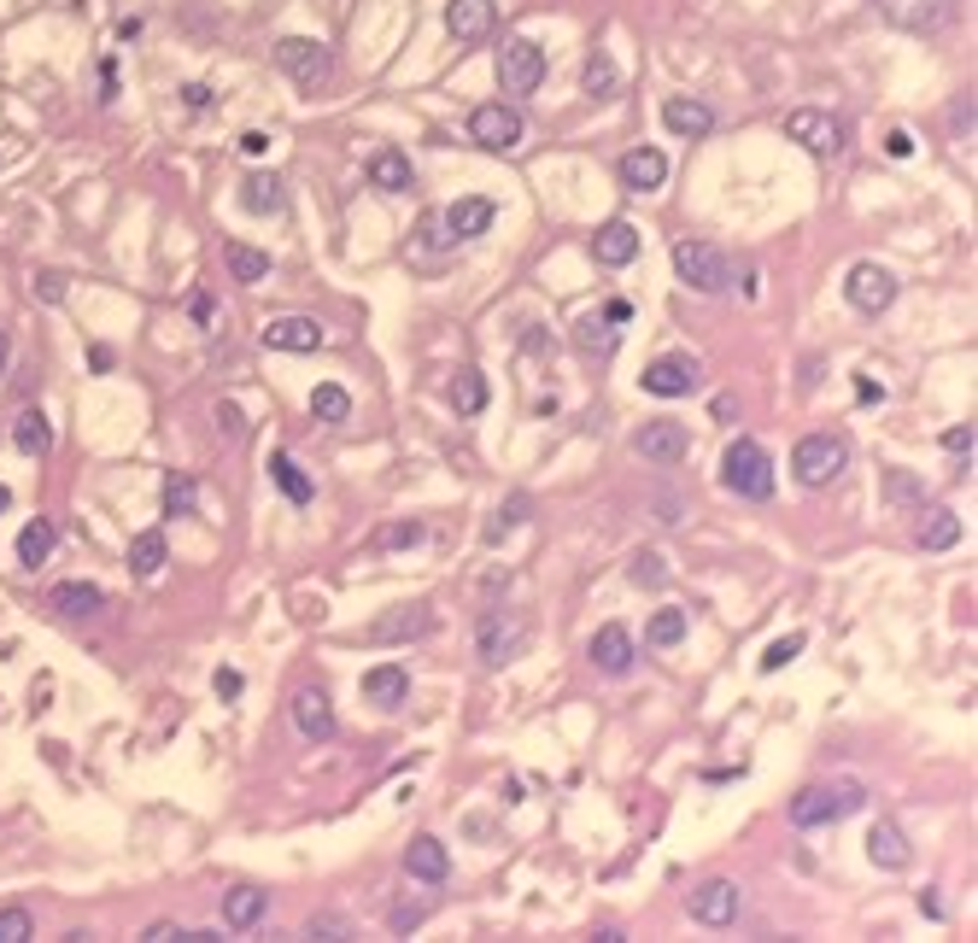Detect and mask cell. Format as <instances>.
Returning a JSON list of instances; mask_svg holds the SVG:
<instances>
[{"instance_id":"obj_1","label":"cell","mask_w":978,"mask_h":943,"mask_svg":"<svg viewBox=\"0 0 978 943\" xmlns=\"http://www.w3.org/2000/svg\"><path fill=\"white\" fill-rule=\"evenodd\" d=\"M867 803V791L855 786V779H838V786H803L797 797H791V827H803V832H814V827H832V820H844V814H855Z\"/></svg>"},{"instance_id":"obj_2","label":"cell","mask_w":978,"mask_h":943,"mask_svg":"<svg viewBox=\"0 0 978 943\" xmlns=\"http://www.w3.org/2000/svg\"><path fill=\"white\" fill-rule=\"evenodd\" d=\"M721 486L739 492V499H773V458L756 440H732L727 458H721Z\"/></svg>"},{"instance_id":"obj_3","label":"cell","mask_w":978,"mask_h":943,"mask_svg":"<svg viewBox=\"0 0 978 943\" xmlns=\"http://www.w3.org/2000/svg\"><path fill=\"white\" fill-rule=\"evenodd\" d=\"M675 276L691 294H727L732 287V258L709 240H675Z\"/></svg>"},{"instance_id":"obj_4","label":"cell","mask_w":978,"mask_h":943,"mask_svg":"<svg viewBox=\"0 0 978 943\" xmlns=\"http://www.w3.org/2000/svg\"><path fill=\"white\" fill-rule=\"evenodd\" d=\"M844 463H850V445L838 434H803L797 451H791V469H797L803 486H832L844 475Z\"/></svg>"},{"instance_id":"obj_5","label":"cell","mask_w":978,"mask_h":943,"mask_svg":"<svg viewBox=\"0 0 978 943\" xmlns=\"http://www.w3.org/2000/svg\"><path fill=\"white\" fill-rule=\"evenodd\" d=\"M276 65L288 71L299 89H322V82L334 76V53L322 48L317 35H281L276 41Z\"/></svg>"},{"instance_id":"obj_6","label":"cell","mask_w":978,"mask_h":943,"mask_svg":"<svg viewBox=\"0 0 978 943\" xmlns=\"http://www.w3.org/2000/svg\"><path fill=\"white\" fill-rule=\"evenodd\" d=\"M498 82H504V94H534L545 82V48L539 41H527V35L504 41L498 48Z\"/></svg>"},{"instance_id":"obj_7","label":"cell","mask_w":978,"mask_h":943,"mask_svg":"<svg viewBox=\"0 0 978 943\" xmlns=\"http://www.w3.org/2000/svg\"><path fill=\"white\" fill-rule=\"evenodd\" d=\"M475 645H481V663H511V656H522L527 645V622L516 609H486L481 615V627H475Z\"/></svg>"},{"instance_id":"obj_8","label":"cell","mask_w":978,"mask_h":943,"mask_svg":"<svg viewBox=\"0 0 978 943\" xmlns=\"http://www.w3.org/2000/svg\"><path fill=\"white\" fill-rule=\"evenodd\" d=\"M469 135L481 141L486 153H516L522 147V135H527V123H522V112L516 106H475L469 112Z\"/></svg>"},{"instance_id":"obj_9","label":"cell","mask_w":978,"mask_h":943,"mask_svg":"<svg viewBox=\"0 0 978 943\" xmlns=\"http://www.w3.org/2000/svg\"><path fill=\"white\" fill-rule=\"evenodd\" d=\"M955 7H961V0H879L885 24L908 30V35H937L955 18Z\"/></svg>"},{"instance_id":"obj_10","label":"cell","mask_w":978,"mask_h":943,"mask_svg":"<svg viewBox=\"0 0 978 943\" xmlns=\"http://www.w3.org/2000/svg\"><path fill=\"white\" fill-rule=\"evenodd\" d=\"M698 381H703V369H698V358H686V352H668V358H657L639 376V387H645V393H657V399H686V393H698Z\"/></svg>"},{"instance_id":"obj_11","label":"cell","mask_w":978,"mask_h":943,"mask_svg":"<svg viewBox=\"0 0 978 943\" xmlns=\"http://www.w3.org/2000/svg\"><path fill=\"white\" fill-rule=\"evenodd\" d=\"M686 909H691V920H698V926H732V920H739V909H744V896H739V885H732V879H703V885L686 896Z\"/></svg>"},{"instance_id":"obj_12","label":"cell","mask_w":978,"mask_h":943,"mask_svg":"<svg viewBox=\"0 0 978 943\" xmlns=\"http://www.w3.org/2000/svg\"><path fill=\"white\" fill-rule=\"evenodd\" d=\"M634 451L645 463H686V451H691V434H686V422H668V417H657V422H645L639 434H634Z\"/></svg>"},{"instance_id":"obj_13","label":"cell","mask_w":978,"mask_h":943,"mask_svg":"<svg viewBox=\"0 0 978 943\" xmlns=\"http://www.w3.org/2000/svg\"><path fill=\"white\" fill-rule=\"evenodd\" d=\"M844 299L855 305V311L879 317L885 305L896 299V276L885 270V264H855V270H850V281H844Z\"/></svg>"},{"instance_id":"obj_14","label":"cell","mask_w":978,"mask_h":943,"mask_svg":"<svg viewBox=\"0 0 978 943\" xmlns=\"http://www.w3.org/2000/svg\"><path fill=\"white\" fill-rule=\"evenodd\" d=\"M785 135L803 141L809 153H844V123L826 117V112H814V106L791 112V117H785Z\"/></svg>"},{"instance_id":"obj_15","label":"cell","mask_w":978,"mask_h":943,"mask_svg":"<svg viewBox=\"0 0 978 943\" xmlns=\"http://www.w3.org/2000/svg\"><path fill=\"white\" fill-rule=\"evenodd\" d=\"M445 30L457 41H486L498 30V7L493 0H445Z\"/></svg>"},{"instance_id":"obj_16","label":"cell","mask_w":978,"mask_h":943,"mask_svg":"<svg viewBox=\"0 0 978 943\" xmlns=\"http://www.w3.org/2000/svg\"><path fill=\"white\" fill-rule=\"evenodd\" d=\"M404 873L422 879V885H445V879H452V850H445L434 832H422V838H411V850H404Z\"/></svg>"},{"instance_id":"obj_17","label":"cell","mask_w":978,"mask_h":943,"mask_svg":"<svg viewBox=\"0 0 978 943\" xmlns=\"http://www.w3.org/2000/svg\"><path fill=\"white\" fill-rule=\"evenodd\" d=\"M294 727L311 738V745H329L334 738V709H329V697H322L317 686H305V691H294Z\"/></svg>"},{"instance_id":"obj_18","label":"cell","mask_w":978,"mask_h":943,"mask_svg":"<svg viewBox=\"0 0 978 943\" xmlns=\"http://www.w3.org/2000/svg\"><path fill=\"white\" fill-rule=\"evenodd\" d=\"M867 861H873V868H885V873H903L908 861H914V850H908V838H903L896 820H873V827H867Z\"/></svg>"},{"instance_id":"obj_19","label":"cell","mask_w":978,"mask_h":943,"mask_svg":"<svg viewBox=\"0 0 978 943\" xmlns=\"http://www.w3.org/2000/svg\"><path fill=\"white\" fill-rule=\"evenodd\" d=\"M593 258L609 264V270H621V264H634L639 258V229L627 217H609L604 229L593 235Z\"/></svg>"},{"instance_id":"obj_20","label":"cell","mask_w":978,"mask_h":943,"mask_svg":"<svg viewBox=\"0 0 978 943\" xmlns=\"http://www.w3.org/2000/svg\"><path fill=\"white\" fill-rule=\"evenodd\" d=\"M264 346H270V352H317L322 322L317 317H276L270 328H264Z\"/></svg>"},{"instance_id":"obj_21","label":"cell","mask_w":978,"mask_h":943,"mask_svg":"<svg viewBox=\"0 0 978 943\" xmlns=\"http://www.w3.org/2000/svg\"><path fill=\"white\" fill-rule=\"evenodd\" d=\"M668 182V158L657 147H634L621 158V188L627 194H650V188H662Z\"/></svg>"},{"instance_id":"obj_22","label":"cell","mask_w":978,"mask_h":943,"mask_svg":"<svg viewBox=\"0 0 978 943\" xmlns=\"http://www.w3.org/2000/svg\"><path fill=\"white\" fill-rule=\"evenodd\" d=\"M493 217H498L493 199L469 194V199H452V212H445V229H452V240H475V235L493 229Z\"/></svg>"},{"instance_id":"obj_23","label":"cell","mask_w":978,"mask_h":943,"mask_svg":"<svg viewBox=\"0 0 978 943\" xmlns=\"http://www.w3.org/2000/svg\"><path fill=\"white\" fill-rule=\"evenodd\" d=\"M593 663H598L604 674H627V668H634V633L616 627V622L598 627V633H593Z\"/></svg>"},{"instance_id":"obj_24","label":"cell","mask_w":978,"mask_h":943,"mask_svg":"<svg viewBox=\"0 0 978 943\" xmlns=\"http://www.w3.org/2000/svg\"><path fill=\"white\" fill-rule=\"evenodd\" d=\"M404 691H411V674H404V663H375L370 674H363V697H370V704H381V709H399Z\"/></svg>"},{"instance_id":"obj_25","label":"cell","mask_w":978,"mask_h":943,"mask_svg":"<svg viewBox=\"0 0 978 943\" xmlns=\"http://www.w3.org/2000/svg\"><path fill=\"white\" fill-rule=\"evenodd\" d=\"M662 123H668V130H675V135L698 141V135H709V130H716V112H709L703 100H680V94H675V100H662Z\"/></svg>"},{"instance_id":"obj_26","label":"cell","mask_w":978,"mask_h":943,"mask_svg":"<svg viewBox=\"0 0 978 943\" xmlns=\"http://www.w3.org/2000/svg\"><path fill=\"white\" fill-rule=\"evenodd\" d=\"M411 176H416V171H411V158H404L399 147L370 153V182H375L381 194H404V188H411Z\"/></svg>"},{"instance_id":"obj_27","label":"cell","mask_w":978,"mask_h":943,"mask_svg":"<svg viewBox=\"0 0 978 943\" xmlns=\"http://www.w3.org/2000/svg\"><path fill=\"white\" fill-rule=\"evenodd\" d=\"M264 909H270V896L253 891V885H240V891L223 896V926H229V932H247V926H258V920H264Z\"/></svg>"},{"instance_id":"obj_28","label":"cell","mask_w":978,"mask_h":943,"mask_svg":"<svg viewBox=\"0 0 978 943\" xmlns=\"http://www.w3.org/2000/svg\"><path fill=\"white\" fill-rule=\"evenodd\" d=\"M422 633H434V609L428 604H411V609H399V615H387V622H375V639H422Z\"/></svg>"},{"instance_id":"obj_29","label":"cell","mask_w":978,"mask_h":943,"mask_svg":"<svg viewBox=\"0 0 978 943\" xmlns=\"http://www.w3.org/2000/svg\"><path fill=\"white\" fill-rule=\"evenodd\" d=\"M223 264H229V276H235V281H247V287H253V281H264V276L276 270L270 253H258V246H240V240L223 246Z\"/></svg>"},{"instance_id":"obj_30","label":"cell","mask_w":978,"mask_h":943,"mask_svg":"<svg viewBox=\"0 0 978 943\" xmlns=\"http://www.w3.org/2000/svg\"><path fill=\"white\" fill-rule=\"evenodd\" d=\"M53 540H59L53 522H48V516H30V527L18 533V563H24V568H42V563L53 557Z\"/></svg>"},{"instance_id":"obj_31","label":"cell","mask_w":978,"mask_h":943,"mask_svg":"<svg viewBox=\"0 0 978 943\" xmlns=\"http://www.w3.org/2000/svg\"><path fill=\"white\" fill-rule=\"evenodd\" d=\"M100 604H106V592H100L94 581H65V586H53V609H59V615H94Z\"/></svg>"},{"instance_id":"obj_32","label":"cell","mask_w":978,"mask_h":943,"mask_svg":"<svg viewBox=\"0 0 978 943\" xmlns=\"http://www.w3.org/2000/svg\"><path fill=\"white\" fill-rule=\"evenodd\" d=\"M949 545H961V516H955V510H926L920 551H949Z\"/></svg>"},{"instance_id":"obj_33","label":"cell","mask_w":978,"mask_h":943,"mask_svg":"<svg viewBox=\"0 0 978 943\" xmlns=\"http://www.w3.org/2000/svg\"><path fill=\"white\" fill-rule=\"evenodd\" d=\"M12 440H18V451H30V458H48V451H53V428H48L42 410H24V417L12 422Z\"/></svg>"},{"instance_id":"obj_34","label":"cell","mask_w":978,"mask_h":943,"mask_svg":"<svg viewBox=\"0 0 978 943\" xmlns=\"http://www.w3.org/2000/svg\"><path fill=\"white\" fill-rule=\"evenodd\" d=\"M240 205H247V212H281V176L253 171L247 182H240Z\"/></svg>"},{"instance_id":"obj_35","label":"cell","mask_w":978,"mask_h":943,"mask_svg":"<svg viewBox=\"0 0 978 943\" xmlns=\"http://www.w3.org/2000/svg\"><path fill=\"white\" fill-rule=\"evenodd\" d=\"M130 568L141 574V581H153V574L165 568V533H158V527L135 533V545H130Z\"/></svg>"},{"instance_id":"obj_36","label":"cell","mask_w":978,"mask_h":943,"mask_svg":"<svg viewBox=\"0 0 978 943\" xmlns=\"http://www.w3.org/2000/svg\"><path fill=\"white\" fill-rule=\"evenodd\" d=\"M452 410H463V417H481L486 410V376L481 369H457L452 376Z\"/></svg>"},{"instance_id":"obj_37","label":"cell","mask_w":978,"mask_h":943,"mask_svg":"<svg viewBox=\"0 0 978 943\" xmlns=\"http://www.w3.org/2000/svg\"><path fill=\"white\" fill-rule=\"evenodd\" d=\"M311 417H317V422H346V417H352V393H346L340 381L311 387Z\"/></svg>"},{"instance_id":"obj_38","label":"cell","mask_w":978,"mask_h":943,"mask_svg":"<svg viewBox=\"0 0 978 943\" xmlns=\"http://www.w3.org/2000/svg\"><path fill=\"white\" fill-rule=\"evenodd\" d=\"M270 475H276V486L288 492L294 504H311V475H305V469L288 458V451H276V458H270Z\"/></svg>"},{"instance_id":"obj_39","label":"cell","mask_w":978,"mask_h":943,"mask_svg":"<svg viewBox=\"0 0 978 943\" xmlns=\"http://www.w3.org/2000/svg\"><path fill=\"white\" fill-rule=\"evenodd\" d=\"M580 82H586V94H593V100H609V94L621 89L616 59H609V53H593V59H586V71H580Z\"/></svg>"},{"instance_id":"obj_40","label":"cell","mask_w":978,"mask_h":943,"mask_svg":"<svg viewBox=\"0 0 978 943\" xmlns=\"http://www.w3.org/2000/svg\"><path fill=\"white\" fill-rule=\"evenodd\" d=\"M885 499L896 504V510H920L926 504V486L908 475V469H885Z\"/></svg>"},{"instance_id":"obj_41","label":"cell","mask_w":978,"mask_h":943,"mask_svg":"<svg viewBox=\"0 0 978 943\" xmlns=\"http://www.w3.org/2000/svg\"><path fill=\"white\" fill-rule=\"evenodd\" d=\"M645 639L657 645V650L680 645L686 639V609H657V615H650V627H645Z\"/></svg>"},{"instance_id":"obj_42","label":"cell","mask_w":978,"mask_h":943,"mask_svg":"<svg viewBox=\"0 0 978 943\" xmlns=\"http://www.w3.org/2000/svg\"><path fill=\"white\" fill-rule=\"evenodd\" d=\"M416 246H422V253H445V246H457L452 229H445V212H422V223H416Z\"/></svg>"},{"instance_id":"obj_43","label":"cell","mask_w":978,"mask_h":943,"mask_svg":"<svg viewBox=\"0 0 978 943\" xmlns=\"http://www.w3.org/2000/svg\"><path fill=\"white\" fill-rule=\"evenodd\" d=\"M575 340H580V352H586V358H609V352H616V328H609V322H593V317L580 322V335H575Z\"/></svg>"},{"instance_id":"obj_44","label":"cell","mask_w":978,"mask_h":943,"mask_svg":"<svg viewBox=\"0 0 978 943\" xmlns=\"http://www.w3.org/2000/svg\"><path fill=\"white\" fill-rule=\"evenodd\" d=\"M803 645H809L803 633H785V639H773V645L762 650V663H756V668H762V674H780L785 663H797V650H803Z\"/></svg>"},{"instance_id":"obj_45","label":"cell","mask_w":978,"mask_h":943,"mask_svg":"<svg viewBox=\"0 0 978 943\" xmlns=\"http://www.w3.org/2000/svg\"><path fill=\"white\" fill-rule=\"evenodd\" d=\"M165 516H194V475L165 481Z\"/></svg>"},{"instance_id":"obj_46","label":"cell","mask_w":978,"mask_h":943,"mask_svg":"<svg viewBox=\"0 0 978 943\" xmlns=\"http://www.w3.org/2000/svg\"><path fill=\"white\" fill-rule=\"evenodd\" d=\"M305 937L340 943V937H352V920H346V914H311V920H305Z\"/></svg>"},{"instance_id":"obj_47","label":"cell","mask_w":978,"mask_h":943,"mask_svg":"<svg viewBox=\"0 0 978 943\" xmlns=\"http://www.w3.org/2000/svg\"><path fill=\"white\" fill-rule=\"evenodd\" d=\"M627 574H634L639 586H662V581H668V557H662V551H639Z\"/></svg>"},{"instance_id":"obj_48","label":"cell","mask_w":978,"mask_h":943,"mask_svg":"<svg viewBox=\"0 0 978 943\" xmlns=\"http://www.w3.org/2000/svg\"><path fill=\"white\" fill-rule=\"evenodd\" d=\"M24 937H35L30 909H0V943H24Z\"/></svg>"},{"instance_id":"obj_49","label":"cell","mask_w":978,"mask_h":943,"mask_svg":"<svg viewBox=\"0 0 978 943\" xmlns=\"http://www.w3.org/2000/svg\"><path fill=\"white\" fill-rule=\"evenodd\" d=\"M522 516H527V499H522V492H516V499H511V504H504V516H493V522H486V540H493V545H498V540H504V533H511V527H516Z\"/></svg>"},{"instance_id":"obj_50","label":"cell","mask_w":978,"mask_h":943,"mask_svg":"<svg viewBox=\"0 0 978 943\" xmlns=\"http://www.w3.org/2000/svg\"><path fill=\"white\" fill-rule=\"evenodd\" d=\"M428 920V902H393V914H387V926L393 932H416Z\"/></svg>"},{"instance_id":"obj_51","label":"cell","mask_w":978,"mask_h":943,"mask_svg":"<svg viewBox=\"0 0 978 943\" xmlns=\"http://www.w3.org/2000/svg\"><path fill=\"white\" fill-rule=\"evenodd\" d=\"M416 540H422V522H399V527L381 533V545H393V551H399V545H416Z\"/></svg>"},{"instance_id":"obj_52","label":"cell","mask_w":978,"mask_h":943,"mask_svg":"<svg viewBox=\"0 0 978 943\" xmlns=\"http://www.w3.org/2000/svg\"><path fill=\"white\" fill-rule=\"evenodd\" d=\"M944 451H955V458H972V422H967V428H949V434H944Z\"/></svg>"},{"instance_id":"obj_53","label":"cell","mask_w":978,"mask_h":943,"mask_svg":"<svg viewBox=\"0 0 978 943\" xmlns=\"http://www.w3.org/2000/svg\"><path fill=\"white\" fill-rule=\"evenodd\" d=\"M240 153H247V158H264V153H270V135H264V130H247V135H240Z\"/></svg>"},{"instance_id":"obj_54","label":"cell","mask_w":978,"mask_h":943,"mask_svg":"<svg viewBox=\"0 0 978 943\" xmlns=\"http://www.w3.org/2000/svg\"><path fill=\"white\" fill-rule=\"evenodd\" d=\"M885 153H891V158H908V153H914V135H908V130H891V135H885Z\"/></svg>"},{"instance_id":"obj_55","label":"cell","mask_w":978,"mask_h":943,"mask_svg":"<svg viewBox=\"0 0 978 943\" xmlns=\"http://www.w3.org/2000/svg\"><path fill=\"white\" fill-rule=\"evenodd\" d=\"M35 294H42L48 305H59V299H65V276H53V270H48V276H42V287H35Z\"/></svg>"},{"instance_id":"obj_56","label":"cell","mask_w":978,"mask_h":943,"mask_svg":"<svg viewBox=\"0 0 978 943\" xmlns=\"http://www.w3.org/2000/svg\"><path fill=\"white\" fill-rule=\"evenodd\" d=\"M147 943H182V926H171V920H158V926H147Z\"/></svg>"},{"instance_id":"obj_57","label":"cell","mask_w":978,"mask_h":943,"mask_svg":"<svg viewBox=\"0 0 978 943\" xmlns=\"http://www.w3.org/2000/svg\"><path fill=\"white\" fill-rule=\"evenodd\" d=\"M217 422H223V434H240V428H247V422H240V410H235V404H217Z\"/></svg>"},{"instance_id":"obj_58","label":"cell","mask_w":978,"mask_h":943,"mask_svg":"<svg viewBox=\"0 0 978 943\" xmlns=\"http://www.w3.org/2000/svg\"><path fill=\"white\" fill-rule=\"evenodd\" d=\"M604 322H634V305H627V299H609V305H604Z\"/></svg>"},{"instance_id":"obj_59","label":"cell","mask_w":978,"mask_h":943,"mask_svg":"<svg viewBox=\"0 0 978 943\" xmlns=\"http://www.w3.org/2000/svg\"><path fill=\"white\" fill-rule=\"evenodd\" d=\"M855 399H862V404H879V399H885V387L862 376V381H855Z\"/></svg>"},{"instance_id":"obj_60","label":"cell","mask_w":978,"mask_h":943,"mask_svg":"<svg viewBox=\"0 0 978 943\" xmlns=\"http://www.w3.org/2000/svg\"><path fill=\"white\" fill-rule=\"evenodd\" d=\"M949 117H955V130H967V135H972V100H955Z\"/></svg>"},{"instance_id":"obj_61","label":"cell","mask_w":978,"mask_h":943,"mask_svg":"<svg viewBox=\"0 0 978 943\" xmlns=\"http://www.w3.org/2000/svg\"><path fill=\"white\" fill-rule=\"evenodd\" d=\"M217 691H223V697H235V691H240V674H235V668H223V674H217Z\"/></svg>"},{"instance_id":"obj_62","label":"cell","mask_w":978,"mask_h":943,"mask_svg":"<svg viewBox=\"0 0 978 943\" xmlns=\"http://www.w3.org/2000/svg\"><path fill=\"white\" fill-rule=\"evenodd\" d=\"M182 94H188V106H206V100H212V89H206V82H188V89H182Z\"/></svg>"},{"instance_id":"obj_63","label":"cell","mask_w":978,"mask_h":943,"mask_svg":"<svg viewBox=\"0 0 978 943\" xmlns=\"http://www.w3.org/2000/svg\"><path fill=\"white\" fill-rule=\"evenodd\" d=\"M7 358H12V340L0 335V376H7Z\"/></svg>"},{"instance_id":"obj_64","label":"cell","mask_w":978,"mask_h":943,"mask_svg":"<svg viewBox=\"0 0 978 943\" xmlns=\"http://www.w3.org/2000/svg\"><path fill=\"white\" fill-rule=\"evenodd\" d=\"M0 510H12V492L7 486H0Z\"/></svg>"}]
</instances>
